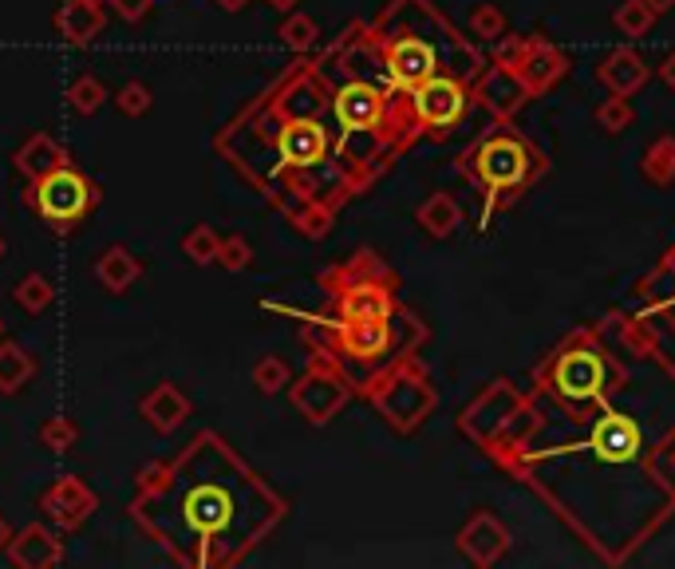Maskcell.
<instances>
[{"label": "cell", "mask_w": 675, "mask_h": 569, "mask_svg": "<svg viewBox=\"0 0 675 569\" xmlns=\"http://www.w3.org/2000/svg\"><path fill=\"white\" fill-rule=\"evenodd\" d=\"M629 388V368L597 329H577L534 368V391L554 399V408L569 419H589L617 391Z\"/></svg>", "instance_id": "6da1fadb"}, {"label": "cell", "mask_w": 675, "mask_h": 569, "mask_svg": "<svg viewBox=\"0 0 675 569\" xmlns=\"http://www.w3.org/2000/svg\"><path fill=\"white\" fill-rule=\"evenodd\" d=\"M462 171L479 186L482 202V226H490V214L510 210L522 202L549 171V159L529 135H522L514 124H494L467 154H462Z\"/></svg>", "instance_id": "7a4b0ae2"}, {"label": "cell", "mask_w": 675, "mask_h": 569, "mask_svg": "<svg viewBox=\"0 0 675 569\" xmlns=\"http://www.w3.org/2000/svg\"><path fill=\"white\" fill-rule=\"evenodd\" d=\"M367 396H372L379 416H384L399 436H411L415 427L427 423V416L439 408V391H435L431 376H427V368H422L419 361H411V356L392 364L384 376H375Z\"/></svg>", "instance_id": "3957f363"}, {"label": "cell", "mask_w": 675, "mask_h": 569, "mask_svg": "<svg viewBox=\"0 0 675 569\" xmlns=\"http://www.w3.org/2000/svg\"><path fill=\"white\" fill-rule=\"evenodd\" d=\"M644 423H640L632 411H620L612 408V399L604 404L600 411L589 416V427H585V455L592 459L597 466H632L640 463L644 455Z\"/></svg>", "instance_id": "277c9868"}, {"label": "cell", "mask_w": 675, "mask_h": 569, "mask_svg": "<svg viewBox=\"0 0 675 569\" xmlns=\"http://www.w3.org/2000/svg\"><path fill=\"white\" fill-rule=\"evenodd\" d=\"M407 95H411V111L419 119V127L427 135H435V139H447L450 131H459L470 104H474L470 84H462L450 72H439V76H431L427 84H419Z\"/></svg>", "instance_id": "5b68a950"}, {"label": "cell", "mask_w": 675, "mask_h": 569, "mask_svg": "<svg viewBox=\"0 0 675 569\" xmlns=\"http://www.w3.org/2000/svg\"><path fill=\"white\" fill-rule=\"evenodd\" d=\"M92 198H95L92 182L75 171V167H60V171H52L47 179L36 182L40 218L56 222L60 229H67L72 222L84 218L87 210H92Z\"/></svg>", "instance_id": "8992f818"}, {"label": "cell", "mask_w": 675, "mask_h": 569, "mask_svg": "<svg viewBox=\"0 0 675 569\" xmlns=\"http://www.w3.org/2000/svg\"><path fill=\"white\" fill-rule=\"evenodd\" d=\"M347 396H352V384H347L344 372H340L332 361H317L309 372H304V379H300L297 388H292L297 411L317 427L329 423V419L347 404Z\"/></svg>", "instance_id": "52a82bcc"}, {"label": "cell", "mask_w": 675, "mask_h": 569, "mask_svg": "<svg viewBox=\"0 0 675 569\" xmlns=\"http://www.w3.org/2000/svg\"><path fill=\"white\" fill-rule=\"evenodd\" d=\"M470 95H474V104H479L494 124H514V115L534 99L529 87L522 84V76H517L510 64H502V60H490V64L482 67V76L470 84Z\"/></svg>", "instance_id": "ba28073f"}, {"label": "cell", "mask_w": 675, "mask_h": 569, "mask_svg": "<svg viewBox=\"0 0 675 569\" xmlns=\"http://www.w3.org/2000/svg\"><path fill=\"white\" fill-rule=\"evenodd\" d=\"M514 72L529 87V95L542 99V95H549L554 87L565 84V76L572 72V60L565 56V47H557L554 40H545L542 32H529L514 60Z\"/></svg>", "instance_id": "9c48e42d"}, {"label": "cell", "mask_w": 675, "mask_h": 569, "mask_svg": "<svg viewBox=\"0 0 675 569\" xmlns=\"http://www.w3.org/2000/svg\"><path fill=\"white\" fill-rule=\"evenodd\" d=\"M459 550L467 554L470 566H479V569H490L497 566V561L506 558L510 554V530H506V522L497 518V514L490 511H474L467 518V526L459 530Z\"/></svg>", "instance_id": "30bf717a"}, {"label": "cell", "mask_w": 675, "mask_h": 569, "mask_svg": "<svg viewBox=\"0 0 675 569\" xmlns=\"http://www.w3.org/2000/svg\"><path fill=\"white\" fill-rule=\"evenodd\" d=\"M40 511L56 522L60 530H79V526L99 511V498L87 491L84 479H60V483H52L44 491Z\"/></svg>", "instance_id": "8fae6325"}, {"label": "cell", "mask_w": 675, "mask_h": 569, "mask_svg": "<svg viewBox=\"0 0 675 569\" xmlns=\"http://www.w3.org/2000/svg\"><path fill=\"white\" fill-rule=\"evenodd\" d=\"M597 79L604 87H609V95H636L647 87V79H652V67H647V60L640 56L636 47H612V52H604L597 64Z\"/></svg>", "instance_id": "7c38bea8"}, {"label": "cell", "mask_w": 675, "mask_h": 569, "mask_svg": "<svg viewBox=\"0 0 675 569\" xmlns=\"http://www.w3.org/2000/svg\"><path fill=\"white\" fill-rule=\"evenodd\" d=\"M392 344H395L392 316H387V321H356V324L340 321V329H336V348L360 364H372V361H379V356H387Z\"/></svg>", "instance_id": "4fadbf2b"}, {"label": "cell", "mask_w": 675, "mask_h": 569, "mask_svg": "<svg viewBox=\"0 0 675 569\" xmlns=\"http://www.w3.org/2000/svg\"><path fill=\"white\" fill-rule=\"evenodd\" d=\"M395 316V297L387 284L379 281H356L340 293V321L356 324V321H387Z\"/></svg>", "instance_id": "5bb4252c"}, {"label": "cell", "mask_w": 675, "mask_h": 569, "mask_svg": "<svg viewBox=\"0 0 675 569\" xmlns=\"http://www.w3.org/2000/svg\"><path fill=\"white\" fill-rule=\"evenodd\" d=\"M9 558L24 569H47V566H60L64 561V541L47 526H24L20 534H12L9 541Z\"/></svg>", "instance_id": "9a60e30c"}, {"label": "cell", "mask_w": 675, "mask_h": 569, "mask_svg": "<svg viewBox=\"0 0 675 569\" xmlns=\"http://www.w3.org/2000/svg\"><path fill=\"white\" fill-rule=\"evenodd\" d=\"M139 411L159 436H170V431H179V427L190 419V399L182 396L179 384H159L154 391L142 396Z\"/></svg>", "instance_id": "2e32d148"}, {"label": "cell", "mask_w": 675, "mask_h": 569, "mask_svg": "<svg viewBox=\"0 0 675 569\" xmlns=\"http://www.w3.org/2000/svg\"><path fill=\"white\" fill-rule=\"evenodd\" d=\"M107 17L104 4H92V0H64L56 12V32L67 44H92L95 36H104Z\"/></svg>", "instance_id": "e0dca14e"}, {"label": "cell", "mask_w": 675, "mask_h": 569, "mask_svg": "<svg viewBox=\"0 0 675 569\" xmlns=\"http://www.w3.org/2000/svg\"><path fill=\"white\" fill-rule=\"evenodd\" d=\"M636 293L647 301V313L652 316H667L675 332V246L660 257V266L636 284Z\"/></svg>", "instance_id": "ac0fdd59"}, {"label": "cell", "mask_w": 675, "mask_h": 569, "mask_svg": "<svg viewBox=\"0 0 675 569\" xmlns=\"http://www.w3.org/2000/svg\"><path fill=\"white\" fill-rule=\"evenodd\" d=\"M12 162H17V171L24 174V179L40 182L52 171H60V167H67V151L47 131H36L24 147H20Z\"/></svg>", "instance_id": "d6986e66"}, {"label": "cell", "mask_w": 675, "mask_h": 569, "mask_svg": "<svg viewBox=\"0 0 675 569\" xmlns=\"http://www.w3.org/2000/svg\"><path fill=\"white\" fill-rule=\"evenodd\" d=\"M324 151H329V135H324V127L320 124H289L281 135V159L292 162V167H312V162L324 159Z\"/></svg>", "instance_id": "ffe728a7"}, {"label": "cell", "mask_w": 675, "mask_h": 569, "mask_svg": "<svg viewBox=\"0 0 675 569\" xmlns=\"http://www.w3.org/2000/svg\"><path fill=\"white\" fill-rule=\"evenodd\" d=\"M139 277H142V261L122 246L104 249V257L95 261V281L104 284L107 293H127V289H135Z\"/></svg>", "instance_id": "44dd1931"}, {"label": "cell", "mask_w": 675, "mask_h": 569, "mask_svg": "<svg viewBox=\"0 0 675 569\" xmlns=\"http://www.w3.org/2000/svg\"><path fill=\"white\" fill-rule=\"evenodd\" d=\"M415 222L422 226V234L427 237H450L454 229L462 226V206L454 194H447V190H435V194H427V202H422L419 210H415Z\"/></svg>", "instance_id": "7402d4cb"}, {"label": "cell", "mask_w": 675, "mask_h": 569, "mask_svg": "<svg viewBox=\"0 0 675 569\" xmlns=\"http://www.w3.org/2000/svg\"><path fill=\"white\" fill-rule=\"evenodd\" d=\"M640 174L660 190L672 186L675 182V135H656V139L647 142L644 159H640Z\"/></svg>", "instance_id": "603a6c76"}, {"label": "cell", "mask_w": 675, "mask_h": 569, "mask_svg": "<svg viewBox=\"0 0 675 569\" xmlns=\"http://www.w3.org/2000/svg\"><path fill=\"white\" fill-rule=\"evenodd\" d=\"M36 376V356H32L29 348H20V344H4L0 341V391L4 396H12V391H20L29 379Z\"/></svg>", "instance_id": "cb8c5ba5"}, {"label": "cell", "mask_w": 675, "mask_h": 569, "mask_svg": "<svg viewBox=\"0 0 675 569\" xmlns=\"http://www.w3.org/2000/svg\"><path fill=\"white\" fill-rule=\"evenodd\" d=\"M190 522H194L197 530H217V526H225L229 522V498H225L217 486H202V491L190 494Z\"/></svg>", "instance_id": "d4e9b609"}, {"label": "cell", "mask_w": 675, "mask_h": 569, "mask_svg": "<svg viewBox=\"0 0 675 569\" xmlns=\"http://www.w3.org/2000/svg\"><path fill=\"white\" fill-rule=\"evenodd\" d=\"M656 12L647 9L644 0H620L617 9H612V24H617L620 36H629V40H644L647 32L656 29Z\"/></svg>", "instance_id": "484cf974"}, {"label": "cell", "mask_w": 675, "mask_h": 569, "mask_svg": "<svg viewBox=\"0 0 675 569\" xmlns=\"http://www.w3.org/2000/svg\"><path fill=\"white\" fill-rule=\"evenodd\" d=\"M592 124H597V131H604V135H624L632 124H636V107H632L629 95H609V99L592 111Z\"/></svg>", "instance_id": "4316f807"}, {"label": "cell", "mask_w": 675, "mask_h": 569, "mask_svg": "<svg viewBox=\"0 0 675 569\" xmlns=\"http://www.w3.org/2000/svg\"><path fill=\"white\" fill-rule=\"evenodd\" d=\"M467 29H470V36L482 40V44H497V40L510 32V20H506V12L497 9V4H490V0H486V4H474V9H470Z\"/></svg>", "instance_id": "83f0119b"}, {"label": "cell", "mask_w": 675, "mask_h": 569, "mask_svg": "<svg viewBox=\"0 0 675 569\" xmlns=\"http://www.w3.org/2000/svg\"><path fill=\"white\" fill-rule=\"evenodd\" d=\"M217 249H222V237H217L214 226H194L186 237H182V254H186L194 266H214Z\"/></svg>", "instance_id": "f1b7e54d"}, {"label": "cell", "mask_w": 675, "mask_h": 569, "mask_svg": "<svg viewBox=\"0 0 675 569\" xmlns=\"http://www.w3.org/2000/svg\"><path fill=\"white\" fill-rule=\"evenodd\" d=\"M67 104L75 107V115H95V111H99V107L107 104V87H104V79L79 76L72 87H67Z\"/></svg>", "instance_id": "f546056e"}, {"label": "cell", "mask_w": 675, "mask_h": 569, "mask_svg": "<svg viewBox=\"0 0 675 569\" xmlns=\"http://www.w3.org/2000/svg\"><path fill=\"white\" fill-rule=\"evenodd\" d=\"M52 297H56V289H52V281H47L44 273H29L17 284V304L32 316L44 313L47 304H52Z\"/></svg>", "instance_id": "4dcf8cb0"}, {"label": "cell", "mask_w": 675, "mask_h": 569, "mask_svg": "<svg viewBox=\"0 0 675 569\" xmlns=\"http://www.w3.org/2000/svg\"><path fill=\"white\" fill-rule=\"evenodd\" d=\"M317 36H320L317 20L304 17V12H292V17L281 24V44L292 47V52H309V47H317Z\"/></svg>", "instance_id": "1f68e13d"}, {"label": "cell", "mask_w": 675, "mask_h": 569, "mask_svg": "<svg viewBox=\"0 0 675 569\" xmlns=\"http://www.w3.org/2000/svg\"><path fill=\"white\" fill-rule=\"evenodd\" d=\"M40 443H44L47 451H56V455H64V451H72V447L79 443V427H75L67 416H52V419H44V427H40Z\"/></svg>", "instance_id": "d6a6232c"}, {"label": "cell", "mask_w": 675, "mask_h": 569, "mask_svg": "<svg viewBox=\"0 0 675 569\" xmlns=\"http://www.w3.org/2000/svg\"><path fill=\"white\" fill-rule=\"evenodd\" d=\"M254 384L265 391V396H277V391L289 384V364H285L281 356H261V361L254 364Z\"/></svg>", "instance_id": "836d02e7"}, {"label": "cell", "mask_w": 675, "mask_h": 569, "mask_svg": "<svg viewBox=\"0 0 675 569\" xmlns=\"http://www.w3.org/2000/svg\"><path fill=\"white\" fill-rule=\"evenodd\" d=\"M150 104H154V95H150V87L142 84V79H131V84H122L119 92H115V107H119L127 119H139V115H147Z\"/></svg>", "instance_id": "e575fe53"}, {"label": "cell", "mask_w": 675, "mask_h": 569, "mask_svg": "<svg viewBox=\"0 0 675 569\" xmlns=\"http://www.w3.org/2000/svg\"><path fill=\"white\" fill-rule=\"evenodd\" d=\"M217 261H222V269H229V273H242V269H249V261H254V246L245 241V237H222V249H217Z\"/></svg>", "instance_id": "d590c367"}, {"label": "cell", "mask_w": 675, "mask_h": 569, "mask_svg": "<svg viewBox=\"0 0 675 569\" xmlns=\"http://www.w3.org/2000/svg\"><path fill=\"white\" fill-rule=\"evenodd\" d=\"M111 4H115V12L127 20V24H139V20L150 12V4H154V0H111Z\"/></svg>", "instance_id": "8d00e7d4"}, {"label": "cell", "mask_w": 675, "mask_h": 569, "mask_svg": "<svg viewBox=\"0 0 675 569\" xmlns=\"http://www.w3.org/2000/svg\"><path fill=\"white\" fill-rule=\"evenodd\" d=\"M656 76H660V79H664V84H667V87H672V92H675V52H667V56H664V60H660V67H656Z\"/></svg>", "instance_id": "74e56055"}, {"label": "cell", "mask_w": 675, "mask_h": 569, "mask_svg": "<svg viewBox=\"0 0 675 569\" xmlns=\"http://www.w3.org/2000/svg\"><path fill=\"white\" fill-rule=\"evenodd\" d=\"M644 4H647L652 12H656V17H667V12L675 9V0H644Z\"/></svg>", "instance_id": "f35d334b"}, {"label": "cell", "mask_w": 675, "mask_h": 569, "mask_svg": "<svg viewBox=\"0 0 675 569\" xmlns=\"http://www.w3.org/2000/svg\"><path fill=\"white\" fill-rule=\"evenodd\" d=\"M9 541H12V526H9V518L0 514V550H9Z\"/></svg>", "instance_id": "ab89813d"}, {"label": "cell", "mask_w": 675, "mask_h": 569, "mask_svg": "<svg viewBox=\"0 0 675 569\" xmlns=\"http://www.w3.org/2000/svg\"><path fill=\"white\" fill-rule=\"evenodd\" d=\"M217 4H222L225 12H242L245 4H249V0H217Z\"/></svg>", "instance_id": "60d3db41"}, {"label": "cell", "mask_w": 675, "mask_h": 569, "mask_svg": "<svg viewBox=\"0 0 675 569\" xmlns=\"http://www.w3.org/2000/svg\"><path fill=\"white\" fill-rule=\"evenodd\" d=\"M272 9H292V4H297V0H269Z\"/></svg>", "instance_id": "b9f144b4"}, {"label": "cell", "mask_w": 675, "mask_h": 569, "mask_svg": "<svg viewBox=\"0 0 675 569\" xmlns=\"http://www.w3.org/2000/svg\"><path fill=\"white\" fill-rule=\"evenodd\" d=\"M4 332H9V329H4V321H0V341H4Z\"/></svg>", "instance_id": "7bdbcfd3"}, {"label": "cell", "mask_w": 675, "mask_h": 569, "mask_svg": "<svg viewBox=\"0 0 675 569\" xmlns=\"http://www.w3.org/2000/svg\"><path fill=\"white\" fill-rule=\"evenodd\" d=\"M92 4H111V0H92Z\"/></svg>", "instance_id": "ee69618b"}, {"label": "cell", "mask_w": 675, "mask_h": 569, "mask_svg": "<svg viewBox=\"0 0 675 569\" xmlns=\"http://www.w3.org/2000/svg\"><path fill=\"white\" fill-rule=\"evenodd\" d=\"M0 257H4V237H0Z\"/></svg>", "instance_id": "f6af8a7d"}]
</instances>
